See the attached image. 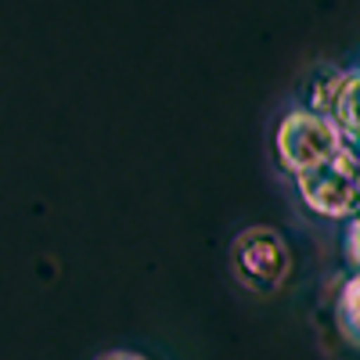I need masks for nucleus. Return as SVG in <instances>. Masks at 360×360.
I'll return each instance as SVG.
<instances>
[{
  "label": "nucleus",
  "instance_id": "f257e3e1",
  "mask_svg": "<svg viewBox=\"0 0 360 360\" xmlns=\"http://www.w3.org/2000/svg\"><path fill=\"white\" fill-rule=\"evenodd\" d=\"M278 162L299 176V173H310L324 162H332L346 152V137L342 130L310 108H292L281 123H278Z\"/></svg>",
  "mask_w": 360,
  "mask_h": 360
},
{
  "label": "nucleus",
  "instance_id": "20e7f679",
  "mask_svg": "<svg viewBox=\"0 0 360 360\" xmlns=\"http://www.w3.org/2000/svg\"><path fill=\"white\" fill-rule=\"evenodd\" d=\"M346 83H349V72H342V69H335V72L328 69V72L314 76V83H310V105L307 108L335 123V108H339V98H342Z\"/></svg>",
  "mask_w": 360,
  "mask_h": 360
},
{
  "label": "nucleus",
  "instance_id": "0eeeda50",
  "mask_svg": "<svg viewBox=\"0 0 360 360\" xmlns=\"http://www.w3.org/2000/svg\"><path fill=\"white\" fill-rule=\"evenodd\" d=\"M101 360H144V356H137V353H105Z\"/></svg>",
  "mask_w": 360,
  "mask_h": 360
},
{
  "label": "nucleus",
  "instance_id": "423d86ee",
  "mask_svg": "<svg viewBox=\"0 0 360 360\" xmlns=\"http://www.w3.org/2000/svg\"><path fill=\"white\" fill-rule=\"evenodd\" d=\"M346 252H349L353 266L360 270V213L349 220V231H346Z\"/></svg>",
  "mask_w": 360,
  "mask_h": 360
},
{
  "label": "nucleus",
  "instance_id": "f03ea898",
  "mask_svg": "<svg viewBox=\"0 0 360 360\" xmlns=\"http://www.w3.org/2000/svg\"><path fill=\"white\" fill-rule=\"evenodd\" d=\"M299 198L314 209L317 217L328 220H342L360 213V155L346 144V152L332 162H324L310 173L295 176Z\"/></svg>",
  "mask_w": 360,
  "mask_h": 360
},
{
  "label": "nucleus",
  "instance_id": "39448f33",
  "mask_svg": "<svg viewBox=\"0 0 360 360\" xmlns=\"http://www.w3.org/2000/svg\"><path fill=\"white\" fill-rule=\"evenodd\" d=\"M335 314H339V328L346 332V339L360 346V274H353V278L342 281Z\"/></svg>",
  "mask_w": 360,
  "mask_h": 360
},
{
  "label": "nucleus",
  "instance_id": "7ed1b4c3",
  "mask_svg": "<svg viewBox=\"0 0 360 360\" xmlns=\"http://www.w3.org/2000/svg\"><path fill=\"white\" fill-rule=\"evenodd\" d=\"M231 266L238 281L252 292H278L292 270V252L285 238L270 227H249L234 238Z\"/></svg>",
  "mask_w": 360,
  "mask_h": 360
}]
</instances>
